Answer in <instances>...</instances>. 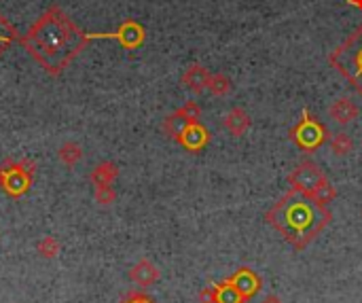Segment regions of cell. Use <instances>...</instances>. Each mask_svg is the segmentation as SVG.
Segmentation results:
<instances>
[{"label": "cell", "instance_id": "cell-1", "mask_svg": "<svg viewBox=\"0 0 362 303\" xmlns=\"http://www.w3.org/2000/svg\"><path fill=\"white\" fill-rule=\"evenodd\" d=\"M331 219L333 215L327 206H320L314 198L295 189L282 195L265 215V221L291 246H295V251H303L314 238H318Z\"/></svg>", "mask_w": 362, "mask_h": 303}, {"label": "cell", "instance_id": "cell-2", "mask_svg": "<svg viewBox=\"0 0 362 303\" xmlns=\"http://www.w3.org/2000/svg\"><path fill=\"white\" fill-rule=\"evenodd\" d=\"M331 68H335L362 98V23L329 55Z\"/></svg>", "mask_w": 362, "mask_h": 303}, {"label": "cell", "instance_id": "cell-3", "mask_svg": "<svg viewBox=\"0 0 362 303\" xmlns=\"http://www.w3.org/2000/svg\"><path fill=\"white\" fill-rule=\"evenodd\" d=\"M329 130L310 110H303L301 119L291 127V140L305 153L318 151L325 142H329Z\"/></svg>", "mask_w": 362, "mask_h": 303}, {"label": "cell", "instance_id": "cell-4", "mask_svg": "<svg viewBox=\"0 0 362 303\" xmlns=\"http://www.w3.org/2000/svg\"><path fill=\"white\" fill-rule=\"evenodd\" d=\"M36 38L42 51L57 55L64 49H68L70 45V34H68V23L64 21H55V19H45L40 23V28L36 30Z\"/></svg>", "mask_w": 362, "mask_h": 303}, {"label": "cell", "instance_id": "cell-5", "mask_svg": "<svg viewBox=\"0 0 362 303\" xmlns=\"http://www.w3.org/2000/svg\"><path fill=\"white\" fill-rule=\"evenodd\" d=\"M329 181L327 174L322 172V168L314 161H301L291 174H288V185L291 189L299 191V193H305L312 198V193L325 183Z\"/></svg>", "mask_w": 362, "mask_h": 303}, {"label": "cell", "instance_id": "cell-6", "mask_svg": "<svg viewBox=\"0 0 362 303\" xmlns=\"http://www.w3.org/2000/svg\"><path fill=\"white\" fill-rule=\"evenodd\" d=\"M34 168H36L34 161H19V164H15V166H11V168L0 170V181H2L4 191H6L8 195H13V198L25 193Z\"/></svg>", "mask_w": 362, "mask_h": 303}, {"label": "cell", "instance_id": "cell-7", "mask_svg": "<svg viewBox=\"0 0 362 303\" xmlns=\"http://www.w3.org/2000/svg\"><path fill=\"white\" fill-rule=\"evenodd\" d=\"M178 142H180L187 151L197 153V151H202V149L208 147V142H210V132H208L199 121H195V123H189V125L182 130V134L178 136Z\"/></svg>", "mask_w": 362, "mask_h": 303}, {"label": "cell", "instance_id": "cell-8", "mask_svg": "<svg viewBox=\"0 0 362 303\" xmlns=\"http://www.w3.org/2000/svg\"><path fill=\"white\" fill-rule=\"evenodd\" d=\"M242 295H244V299L248 302V299H252L259 291H261V278L250 270V268H242V270H238L233 276H229L227 278Z\"/></svg>", "mask_w": 362, "mask_h": 303}, {"label": "cell", "instance_id": "cell-9", "mask_svg": "<svg viewBox=\"0 0 362 303\" xmlns=\"http://www.w3.org/2000/svg\"><path fill=\"white\" fill-rule=\"evenodd\" d=\"M180 83H182L189 91H193V93H202V91H206V89H208L210 72H208V68H206V66H202V64H191V66L185 70V74H182Z\"/></svg>", "mask_w": 362, "mask_h": 303}, {"label": "cell", "instance_id": "cell-10", "mask_svg": "<svg viewBox=\"0 0 362 303\" xmlns=\"http://www.w3.org/2000/svg\"><path fill=\"white\" fill-rule=\"evenodd\" d=\"M223 125H225V130H227L231 136L240 138V136H244V134L252 127V119H250V115H248L244 108L235 106V108H231V110L225 115Z\"/></svg>", "mask_w": 362, "mask_h": 303}, {"label": "cell", "instance_id": "cell-11", "mask_svg": "<svg viewBox=\"0 0 362 303\" xmlns=\"http://www.w3.org/2000/svg\"><path fill=\"white\" fill-rule=\"evenodd\" d=\"M129 278H132L138 287L146 289V287H153V285L159 280V270H157L151 261L142 259V261H138V263L129 270Z\"/></svg>", "mask_w": 362, "mask_h": 303}, {"label": "cell", "instance_id": "cell-12", "mask_svg": "<svg viewBox=\"0 0 362 303\" xmlns=\"http://www.w3.org/2000/svg\"><path fill=\"white\" fill-rule=\"evenodd\" d=\"M329 115L339 123V125H348L358 117V106L350 100V98H339L331 104Z\"/></svg>", "mask_w": 362, "mask_h": 303}, {"label": "cell", "instance_id": "cell-13", "mask_svg": "<svg viewBox=\"0 0 362 303\" xmlns=\"http://www.w3.org/2000/svg\"><path fill=\"white\" fill-rule=\"evenodd\" d=\"M123 47H127V49H136L138 45H142V40H144V28L142 25H138L136 21H125L121 28H119V32L117 34H112Z\"/></svg>", "mask_w": 362, "mask_h": 303}, {"label": "cell", "instance_id": "cell-14", "mask_svg": "<svg viewBox=\"0 0 362 303\" xmlns=\"http://www.w3.org/2000/svg\"><path fill=\"white\" fill-rule=\"evenodd\" d=\"M119 176V170L115 164L110 161H104L100 166H95V170L91 172V183L95 187H110L115 183V178Z\"/></svg>", "mask_w": 362, "mask_h": 303}, {"label": "cell", "instance_id": "cell-15", "mask_svg": "<svg viewBox=\"0 0 362 303\" xmlns=\"http://www.w3.org/2000/svg\"><path fill=\"white\" fill-rule=\"evenodd\" d=\"M214 291H216V303H244V295L229 282V280H223L218 285H214Z\"/></svg>", "mask_w": 362, "mask_h": 303}, {"label": "cell", "instance_id": "cell-16", "mask_svg": "<svg viewBox=\"0 0 362 303\" xmlns=\"http://www.w3.org/2000/svg\"><path fill=\"white\" fill-rule=\"evenodd\" d=\"M189 125V121L185 119V115L180 113V110H176V113H172L170 117H165L163 119V132L170 136V138H174V140H178V136L182 134V130Z\"/></svg>", "mask_w": 362, "mask_h": 303}, {"label": "cell", "instance_id": "cell-17", "mask_svg": "<svg viewBox=\"0 0 362 303\" xmlns=\"http://www.w3.org/2000/svg\"><path fill=\"white\" fill-rule=\"evenodd\" d=\"M208 89L212 96L216 98H223V96H229L233 85H231V79L223 72H216V74H210V83H208Z\"/></svg>", "mask_w": 362, "mask_h": 303}, {"label": "cell", "instance_id": "cell-18", "mask_svg": "<svg viewBox=\"0 0 362 303\" xmlns=\"http://www.w3.org/2000/svg\"><path fill=\"white\" fill-rule=\"evenodd\" d=\"M331 149H333V153H335V155H339V157L350 155V153L354 151V140H352V136H350V134H346V132H337V134H333V136H331Z\"/></svg>", "mask_w": 362, "mask_h": 303}, {"label": "cell", "instance_id": "cell-19", "mask_svg": "<svg viewBox=\"0 0 362 303\" xmlns=\"http://www.w3.org/2000/svg\"><path fill=\"white\" fill-rule=\"evenodd\" d=\"M83 157V149L74 142H66L59 147V159L66 164V166H74L78 159Z\"/></svg>", "mask_w": 362, "mask_h": 303}, {"label": "cell", "instance_id": "cell-20", "mask_svg": "<svg viewBox=\"0 0 362 303\" xmlns=\"http://www.w3.org/2000/svg\"><path fill=\"white\" fill-rule=\"evenodd\" d=\"M312 198H314L320 206H327V204H331V202L337 198V189H335L329 181H325V183L312 193Z\"/></svg>", "mask_w": 362, "mask_h": 303}, {"label": "cell", "instance_id": "cell-21", "mask_svg": "<svg viewBox=\"0 0 362 303\" xmlns=\"http://www.w3.org/2000/svg\"><path fill=\"white\" fill-rule=\"evenodd\" d=\"M36 251H38V255H40L42 259H53V257L59 255V244H57L55 238L45 236V238L36 244Z\"/></svg>", "mask_w": 362, "mask_h": 303}, {"label": "cell", "instance_id": "cell-22", "mask_svg": "<svg viewBox=\"0 0 362 303\" xmlns=\"http://www.w3.org/2000/svg\"><path fill=\"white\" fill-rule=\"evenodd\" d=\"M182 115H185V119L189 121V123H195V121H199L202 119V106L197 104V102H185V106H180L178 108Z\"/></svg>", "mask_w": 362, "mask_h": 303}, {"label": "cell", "instance_id": "cell-23", "mask_svg": "<svg viewBox=\"0 0 362 303\" xmlns=\"http://www.w3.org/2000/svg\"><path fill=\"white\" fill-rule=\"evenodd\" d=\"M93 198H95V202H98L100 206H110V204L115 202L117 195H115L112 187H95Z\"/></svg>", "mask_w": 362, "mask_h": 303}, {"label": "cell", "instance_id": "cell-24", "mask_svg": "<svg viewBox=\"0 0 362 303\" xmlns=\"http://www.w3.org/2000/svg\"><path fill=\"white\" fill-rule=\"evenodd\" d=\"M199 303H216V291H214V285H212V287H206V289L199 293Z\"/></svg>", "mask_w": 362, "mask_h": 303}, {"label": "cell", "instance_id": "cell-25", "mask_svg": "<svg viewBox=\"0 0 362 303\" xmlns=\"http://www.w3.org/2000/svg\"><path fill=\"white\" fill-rule=\"evenodd\" d=\"M123 303H155L153 299H148L146 295H142V293H132L127 299Z\"/></svg>", "mask_w": 362, "mask_h": 303}, {"label": "cell", "instance_id": "cell-26", "mask_svg": "<svg viewBox=\"0 0 362 303\" xmlns=\"http://www.w3.org/2000/svg\"><path fill=\"white\" fill-rule=\"evenodd\" d=\"M263 303H282V299H280L278 295H267V297L263 299Z\"/></svg>", "mask_w": 362, "mask_h": 303}, {"label": "cell", "instance_id": "cell-27", "mask_svg": "<svg viewBox=\"0 0 362 303\" xmlns=\"http://www.w3.org/2000/svg\"><path fill=\"white\" fill-rule=\"evenodd\" d=\"M352 6H356V8H362V0H348Z\"/></svg>", "mask_w": 362, "mask_h": 303}, {"label": "cell", "instance_id": "cell-28", "mask_svg": "<svg viewBox=\"0 0 362 303\" xmlns=\"http://www.w3.org/2000/svg\"><path fill=\"white\" fill-rule=\"evenodd\" d=\"M6 38H8V34H0V40H2V42H4Z\"/></svg>", "mask_w": 362, "mask_h": 303}]
</instances>
